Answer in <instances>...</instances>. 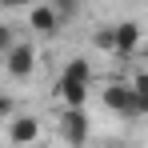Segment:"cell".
<instances>
[{
    "mask_svg": "<svg viewBox=\"0 0 148 148\" xmlns=\"http://www.w3.org/2000/svg\"><path fill=\"white\" fill-rule=\"evenodd\" d=\"M92 92V84H76V80H56V100L60 104H84Z\"/></svg>",
    "mask_w": 148,
    "mask_h": 148,
    "instance_id": "obj_7",
    "label": "cell"
},
{
    "mask_svg": "<svg viewBox=\"0 0 148 148\" xmlns=\"http://www.w3.org/2000/svg\"><path fill=\"white\" fill-rule=\"evenodd\" d=\"M60 80H76V84H92V64H88L84 56H76V60H68V64L60 68Z\"/></svg>",
    "mask_w": 148,
    "mask_h": 148,
    "instance_id": "obj_8",
    "label": "cell"
},
{
    "mask_svg": "<svg viewBox=\"0 0 148 148\" xmlns=\"http://www.w3.org/2000/svg\"><path fill=\"white\" fill-rule=\"evenodd\" d=\"M12 112H16V104H12V96H0V124L8 120Z\"/></svg>",
    "mask_w": 148,
    "mask_h": 148,
    "instance_id": "obj_13",
    "label": "cell"
},
{
    "mask_svg": "<svg viewBox=\"0 0 148 148\" xmlns=\"http://www.w3.org/2000/svg\"><path fill=\"white\" fill-rule=\"evenodd\" d=\"M52 8H56V12H60V20L68 24L76 12H80V0H52Z\"/></svg>",
    "mask_w": 148,
    "mask_h": 148,
    "instance_id": "obj_11",
    "label": "cell"
},
{
    "mask_svg": "<svg viewBox=\"0 0 148 148\" xmlns=\"http://www.w3.org/2000/svg\"><path fill=\"white\" fill-rule=\"evenodd\" d=\"M92 44H96L100 52H116V32H112V28H96V32H92Z\"/></svg>",
    "mask_w": 148,
    "mask_h": 148,
    "instance_id": "obj_10",
    "label": "cell"
},
{
    "mask_svg": "<svg viewBox=\"0 0 148 148\" xmlns=\"http://www.w3.org/2000/svg\"><path fill=\"white\" fill-rule=\"evenodd\" d=\"M60 24H64V20H60V12H56L52 4H32V8H28V28H32L36 36H56Z\"/></svg>",
    "mask_w": 148,
    "mask_h": 148,
    "instance_id": "obj_4",
    "label": "cell"
},
{
    "mask_svg": "<svg viewBox=\"0 0 148 148\" xmlns=\"http://www.w3.org/2000/svg\"><path fill=\"white\" fill-rule=\"evenodd\" d=\"M4 68H8V76H12V80H28V76L36 72V48H32L28 40L12 44V48L4 52Z\"/></svg>",
    "mask_w": 148,
    "mask_h": 148,
    "instance_id": "obj_3",
    "label": "cell"
},
{
    "mask_svg": "<svg viewBox=\"0 0 148 148\" xmlns=\"http://www.w3.org/2000/svg\"><path fill=\"white\" fill-rule=\"evenodd\" d=\"M112 32H116V52L112 56H136L140 52V28H136V20H120V24H112Z\"/></svg>",
    "mask_w": 148,
    "mask_h": 148,
    "instance_id": "obj_5",
    "label": "cell"
},
{
    "mask_svg": "<svg viewBox=\"0 0 148 148\" xmlns=\"http://www.w3.org/2000/svg\"><path fill=\"white\" fill-rule=\"evenodd\" d=\"M8 140H12V144L40 140V120H36V116H8Z\"/></svg>",
    "mask_w": 148,
    "mask_h": 148,
    "instance_id": "obj_6",
    "label": "cell"
},
{
    "mask_svg": "<svg viewBox=\"0 0 148 148\" xmlns=\"http://www.w3.org/2000/svg\"><path fill=\"white\" fill-rule=\"evenodd\" d=\"M132 88H136V108H140V116H148V72L132 76Z\"/></svg>",
    "mask_w": 148,
    "mask_h": 148,
    "instance_id": "obj_9",
    "label": "cell"
},
{
    "mask_svg": "<svg viewBox=\"0 0 148 148\" xmlns=\"http://www.w3.org/2000/svg\"><path fill=\"white\" fill-rule=\"evenodd\" d=\"M100 100H104V108H108V112L128 116V120H140V108H136V88H132V84L112 80V84H104V88H100Z\"/></svg>",
    "mask_w": 148,
    "mask_h": 148,
    "instance_id": "obj_1",
    "label": "cell"
},
{
    "mask_svg": "<svg viewBox=\"0 0 148 148\" xmlns=\"http://www.w3.org/2000/svg\"><path fill=\"white\" fill-rule=\"evenodd\" d=\"M88 132H92V124H88L84 104H64V112H60V140L64 144H84Z\"/></svg>",
    "mask_w": 148,
    "mask_h": 148,
    "instance_id": "obj_2",
    "label": "cell"
},
{
    "mask_svg": "<svg viewBox=\"0 0 148 148\" xmlns=\"http://www.w3.org/2000/svg\"><path fill=\"white\" fill-rule=\"evenodd\" d=\"M12 44H16V40H12V28H8V24H0V56L12 48Z\"/></svg>",
    "mask_w": 148,
    "mask_h": 148,
    "instance_id": "obj_12",
    "label": "cell"
},
{
    "mask_svg": "<svg viewBox=\"0 0 148 148\" xmlns=\"http://www.w3.org/2000/svg\"><path fill=\"white\" fill-rule=\"evenodd\" d=\"M0 4H8V8H32L36 0H0Z\"/></svg>",
    "mask_w": 148,
    "mask_h": 148,
    "instance_id": "obj_14",
    "label": "cell"
}]
</instances>
